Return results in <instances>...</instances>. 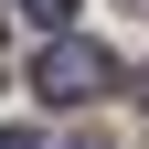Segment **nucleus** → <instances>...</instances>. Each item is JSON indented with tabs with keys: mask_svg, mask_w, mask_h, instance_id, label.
<instances>
[{
	"mask_svg": "<svg viewBox=\"0 0 149 149\" xmlns=\"http://www.w3.org/2000/svg\"><path fill=\"white\" fill-rule=\"evenodd\" d=\"M22 11H32L43 32H64V22H74V0H22Z\"/></svg>",
	"mask_w": 149,
	"mask_h": 149,
	"instance_id": "f03ea898",
	"label": "nucleus"
},
{
	"mask_svg": "<svg viewBox=\"0 0 149 149\" xmlns=\"http://www.w3.org/2000/svg\"><path fill=\"white\" fill-rule=\"evenodd\" d=\"M107 85H117V53L74 43V32H53V43H43V64H32V96H43V107H96Z\"/></svg>",
	"mask_w": 149,
	"mask_h": 149,
	"instance_id": "f257e3e1",
	"label": "nucleus"
},
{
	"mask_svg": "<svg viewBox=\"0 0 149 149\" xmlns=\"http://www.w3.org/2000/svg\"><path fill=\"white\" fill-rule=\"evenodd\" d=\"M0 149H43V139H32V128H0Z\"/></svg>",
	"mask_w": 149,
	"mask_h": 149,
	"instance_id": "7ed1b4c3",
	"label": "nucleus"
},
{
	"mask_svg": "<svg viewBox=\"0 0 149 149\" xmlns=\"http://www.w3.org/2000/svg\"><path fill=\"white\" fill-rule=\"evenodd\" d=\"M64 149H107V139H64Z\"/></svg>",
	"mask_w": 149,
	"mask_h": 149,
	"instance_id": "20e7f679",
	"label": "nucleus"
},
{
	"mask_svg": "<svg viewBox=\"0 0 149 149\" xmlns=\"http://www.w3.org/2000/svg\"><path fill=\"white\" fill-rule=\"evenodd\" d=\"M139 107H149V74H139Z\"/></svg>",
	"mask_w": 149,
	"mask_h": 149,
	"instance_id": "39448f33",
	"label": "nucleus"
},
{
	"mask_svg": "<svg viewBox=\"0 0 149 149\" xmlns=\"http://www.w3.org/2000/svg\"><path fill=\"white\" fill-rule=\"evenodd\" d=\"M139 11H149V0H139Z\"/></svg>",
	"mask_w": 149,
	"mask_h": 149,
	"instance_id": "423d86ee",
	"label": "nucleus"
}]
</instances>
